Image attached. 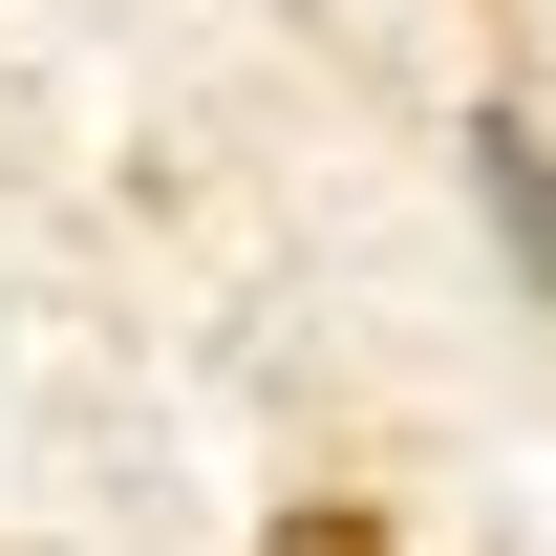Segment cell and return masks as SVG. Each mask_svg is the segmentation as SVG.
Masks as SVG:
<instances>
[{
	"mask_svg": "<svg viewBox=\"0 0 556 556\" xmlns=\"http://www.w3.org/2000/svg\"><path fill=\"white\" fill-rule=\"evenodd\" d=\"M471 150H492V214H514V278L556 300V150L535 129H471Z\"/></svg>",
	"mask_w": 556,
	"mask_h": 556,
	"instance_id": "1",
	"label": "cell"
}]
</instances>
